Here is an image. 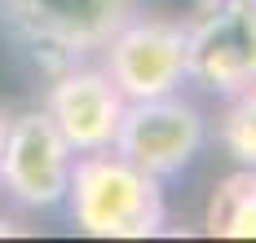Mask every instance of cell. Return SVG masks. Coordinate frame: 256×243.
Segmentation results:
<instances>
[{
    "label": "cell",
    "instance_id": "obj_1",
    "mask_svg": "<svg viewBox=\"0 0 256 243\" xmlns=\"http://www.w3.org/2000/svg\"><path fill=\"white\" fill-rule=\"evenodd\" d=\"M62 199L71 208V221L93 239H150L164 230L159 177L124 160L115 146L80 155Z\"/></svg>",
    "mask_w": 256,
    "mask_h": 243
},
{
    "label": "cell",
    "instance_id": "obj_2",
    "mask_svg": "<svg viewBox=\"0 0 256 243\" xmlns=\"http://www.w3.org/2000/svg\"><path fill=\"white\" fill-rule=\"evenodd\" d=\"M186 76L226 98L256 84V0H208L186 27Z\"/></svg>",
    "mask_w": 256,
    "mask_h": 243
},
{
    "label": "cell",
    "instance_id": "obj_3",
    "mask_svg": "<svg viewBox=\"0 0 256 243\" xmlns=\"http://www.w3.org/2000/svg\"><path fill=\"white\" fill-rule=\"evenodd\" d=\"M4 4L18 36L62 66L102 54V44L137 14V0H4Z\"/></svg>",
    "mask_w": 256,
    "mask_h": 243
},
{
    "label": "cell",
    "instance_id": "obj_4",
    "mask_svg": "<svg viewBox=\"0 0 256 243\" xmlns=\"http://www.w3.org/2000/svg\"><path fill=\"white\" fill-rule=\"evenodd\" d=\"M76 150L58 133L49 110H22L9 115L4 150H0V190L22 208H53L62 204L71 182Z\"/></svg>",
    "mask_w": 256,
    "mask_h": 243
},
{
    "label": "cell",
    "instance_id": "obj_5",
    "mask_svg": "<svg viewBox=\"0 0 256 243\" xmlns=\"http://www.w3.org/2000/svg\"><path fill=\"white\" fill-rule=\"evenodd\" d=\"M102 71L124 102L177 93L186 80V27L168 18H128L102 44Z\"/></svg>",
    "mask_w": 256,
    "mask_h": 243
},
{
    "label": "cell",
    "instance_id": "obj_6",
    "mask_svg": "<svg viewBox=\"0 0 256 243\" xmlns=\"http://www.w3.org/2000/svg\"><path fill=\"white\" fill-rule=\"evenodd\" d=\"M204 142H208V124L199 106L181 102L177 93H164V98H142V102L124 106L115 150L164 182L194 160L204 150Z\"/></svg>",
    "mask_w": 256,
    "mask_h": 243
},
{
    "label": "cell",
    "instance_id": "obj_7",
    "mask_svg": "<svg viewBox=\"0 0 256 243\" xmlns=\"http://www.w3.org/2000/svg\"><path fill=\"white\" fill-rule=\"evenodd\" d=\"M124 106V93L110 84L102 66H76V62L49 84V98H44L49 120L58 124V133L66 137L76 155L115 146Z\"/></svg>",
    "mask_w": 256,
    "mask_h": 243
},
{
    "label": "cell",
    "instance_id": "obj_8",
    "mask_svg": "<svg viewBox=\"0 0 256 243\" xmlns=\"http://www.w3.org/2000/svg\"><path fill=\"white\" fill-rule=\"evenodd\" d=\"M204 226L212 239H256V168H238L212 190Z\"/></svg>",
    "mask_w": 256,
    "mask_h": 243
},
{
    "label": "cell",
    "instance_id": "obj_9",
    "mask_svg": "<svg viewBox=\"0 0 256 243\" xmlns=\"http://www.w3.org/2000/svg\"><path fill=\"white\" fill-rule=\"evenodd\" d=\"M221 142L243 168H256V84L230 98V110L221 120Z\"/></svg>",
    "mask_w": 256,
    "mask_h": 243
},
{
    "label": "cell",
    "instance_id": "obj_10",
    "mask_svg": "<svg viewBox=\"0 0 256 243\" xmlns=\"http://www.w3.org/2000/svg\"><path fill=\"white\" fill-rule=\"evenodd\" d=\"M4 128H9V115L0 110V150H4Z\"/></svg>",
    "mask_w": 256,
    "mask_h": 243
},
{
    "label": "cell",
    "instance_id": "obj_11",
    "mask_svg": "<svg viewBox=\"0 0 256 243\" xmlns=\"http://www.w3.org/2000/svg\"><path fill=\"white\" fill-rule=\"evenodd\" d=\"M0 234H18V226L14 221H0Z\"/></svg>",
    "mask_w": 256,
    "mask_h": 243
}]
</instances>
